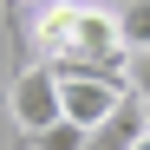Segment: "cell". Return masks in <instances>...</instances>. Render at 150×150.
I'll return each mask as SVG.
<instances>
[{"instance_id": "obj_7", "label": "cell", "mask_w": 150, "mask_h": 150, "mask_svg": "<svg viewBox=\"0 0 150 150\" xmlns=\"http://www.w3.org/2000/svg\"><path fill=\"white\" fill-rule=\"evenodd\" d=\"M144 117H150V105H144Z\"/></svg>"}, {"instance_id": "obj_2", "label": "cell", "mask_w": 150, "mask_h": 150, "mask_svg": "<svg viewBox=\"0 0 150 150\" xmlns=\"http://www.w3.org/2000/svg\"><path fill=\"white\" fill-rule=\"evenodd\" d=\"M7 111H13V124H20V131H26V144H33V137H46L52 124H65L59 72L46 65V59L20 65V72H13V85H7Z\"/></svg>"}, {"instance_id": "obj_4", "label": "cell", "mask_w": 150, "mask_h": 150, "mask_svg": "<svg viewBox=\"0 0 150 150\" xmlns=\"http://www.w3.org/2000/svg\"><path fill=\"white\" fill-rule=\"evenodd\" d=\"M26 150H91V131H79V124H52V131L33 137Z\"/></svg>"}, {"instance_id": "obj_1", "label": "cell", "mask_w": 150, "mask_h": 150, "mask_svg": "<svg viewBox=\"0 0 150 150\" xmlns=\"http://www.w3.org/2000/svg\"><path fill=\"white\" fill-rule=\"evenodd\" d=\"M33 46L46 52L52 72L131 85V46H124L111 7H91V0H46L39 20H33Z\"/></svg>"}, {"instance_id": "obj_6", "label": "cell", "mask_w": 150, "mask_h": 150, "mask_svg": "<svg viewBox=\"0 0 150 150\" xmlns=\"http://www.w3.org/2000/svg\"><path fill=\"white\" fill-rule=\"evenodd\" d=\"M137 150H150V137H144V144H137Z\"/></svg>"}, {"instance_id": "obj_5", "label": "cell", "mask_w": 150, "mask_h": 150, "mask_svg": "<svg viewBox=\"0 0 150 150\" xmlns=\"http://www.w3.org/2000/svg\"><path fill=\"white\" fill-rule=\"evenodd\" d=\"M131 98L150 105V52H131Z\"/></svg>"}, {"instance_id": "obj_3", "label": "cell", "mask_w": 150, "mask_h": 150, "mask_svg": "<svg viewBox=\"0 0 150 150\" xmlns=\"http://www.w3.org/2000/svg\"><path fill=\"white\" fill-rule=\"evenodd\" d=\"M117 33H124V46L131 52H150V0H117Z\"/></svg>"}]
</instances>
